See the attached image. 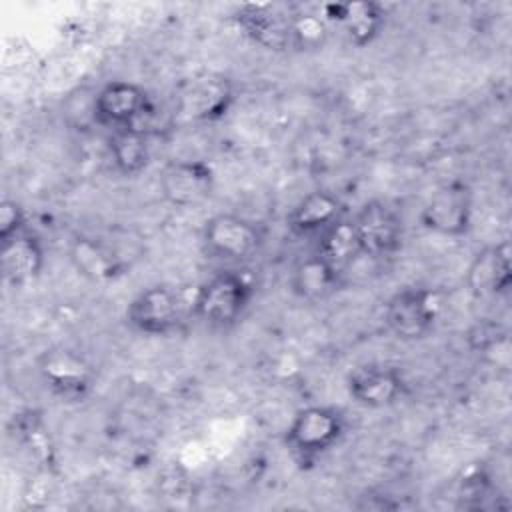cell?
<instances>
[{
    "mask_svg": "<svg viewBox=\"0 0 512 512\" xmlns=\"http://www.w3.org/2000/svg\"><path fill=\"white\" fill-rule=\"evenodd\" d=\"M344 206L328 190H312L302 196L286 216V226L296 236H320L328 226L340 220Z\"/></svg>",
    "mask_w": 512,
    "mask_h": 512,
    "instance_id": "e0dca14e",
    "label": "cell"
},
{
    "mask_svg": "<svg viewBox=\"0 0 512 512\" xmlns=\"http://www.w3.org/2000/svg\"><path fill=\"white\" fill-rule=\"evenodd\" d=\"M152 112V100L144 86L128 80H112L104 84L92 100V118L100 126L112 130L142 126Z\"/></svg>",
    "mask_w": 512,
    "mask_h": 512,
    "instance_id": "52a82bcc",
    "label": "cell"
},
{
    "mask_svg": "<svg viewBox=\"0 0 512 512\" xmlns=\"http://www.w3.org/2000/svg\"><path fill=\"white\" fill-rule=\"evenodd\" d=\"M184 304L180 294L164 284L140 290L126 308V322L132 330L148 336H166L182 324Z\"/></svg>",
    "mask_w": 512,
    "mask_h": 512,
    "instance_id": "ba28073f",
    "label": "cell"
},
{
    "mask_svg": "<svg viewBox=\"0 0 512 512\" xmlns=\"http://www.w3.org/2000/svg\"><path fill=\"white\" fill-rule=\"evenodd\" d=\"M508 240L478 250L466 270V288L474 298L504 294L512 284V260Z\"/></svg>",
    "mask_w": 512,
    "mask_h": 512,
    "instance_id": "5bb4252c",
    "label": "cell"
},
{
    "mask_svg": "<svg viewBox=\"0 0 512 512\" xmlns=\"http://www.w3.org/2000/svg\"><path fill=\"white\" fill-rule=\"evenodd\" d=\"M316 254L322 256L334 270H338L340 274L346 272V268L358 258L362 256L356 234H354V226L352 220H346L344 216L340 220H336L332 226H328L318 240V248Z\"/></svg>",
    "mask_w": 512,
    "mask_h": 512,
    "instance_id": "44dd1931",
    "label": "cell"
},
{
    "mask_svg": "<svg viewBox=\"0 0 512 512\" xmlns=\"http://www.w3.org/2000/svg\"><path fill=\"white\" fill-rule=\"evenodd\" d=\"M342 274L316 252L298 260L290 272V290L296 298L318 302L340 288Z\"/></svg>",
    "mask_w": 512,
    "mask_h": 512,
    "instance_id": "ac0fdd59",
    "label": "cell"
},
{
    "mask_svg": "<svg viewBox=\"0 0 512 512\" xmlns=\"http://www.w3.org/2000/svg\"><path fill=\"white\" fill-rule=\"evenodd\" d=\"M46 388L62 402H82L94 388L96 372L88 360L70 348H50L38 360Z\"/></svg>",
    "mask_w": 512,
    "mask_h": 512,
    "instance_id": "8992f818",
    "label": "cell"
},
{
    "mask_svg": "<svg viewBox=\"0 0 512 512\" xmlns=\"http://www.w3.org/2000/svg\"><path fill=\"white\" fill-rule=\"evenodd\" d=\"M262 228L240 214L222 212L210 216L202 226V246L210 258L242 262L262 246Z\"/></svg>",
    "mask_w": 512,
    "mask_h": 512,
    "instance_id": "277c9868",
    "label": "cell"
},
{
    "mask_svg": "<svg viewBox=\"0 0 512 512\" xmlns=\"http://www.w3.org/2000/svg\"><path fill=\"white\" fill-rule=\"evenodd\" d=\"M362 256L386 258L400 250L404 226L398 212L382 200H368L352 218Z\"/></svg>",
    "mask_w": 512,
    "mask_h": 512,
    "instance_id": "9c48e42d",
    "label": "cell"
},
{
    "mask_svg": "<svg viewBox=\"0 0 512 512\" xmlns=\"http://www.w3.org/2000/svg\"><path fill=\"white\" fill-rule=\"evenodd\" d=\"M438 310V290L426 286H406L386 300L384 322L398 340L416 342L432 332Z\"/></svg>",
    "mask_w": 512,
    "mask_h": 512,
    "instance_id": "3957f363",
    "label": "cell"
},
{
    "mask_svg": "<svg viewBox=\"0 0 512 512\" xmlns=\"http://www.w3.org/2000/svg\"><path fill=\"white\" fill-rule=\"evenodd\" d=\"M234 20L238 28L258 46L266 50H286L292 48L290 38V18L280 14L270 4H242Z\"/></svg>",
    "mask_w": 512,
    "mask_h": 512,
    "instance_id": "2e32d148",
    "label": "cell"
},
{
    "mask_svg": "<svg viewBox=\"0 0 512 512\" xmlns=\"http://www.w3.org/2000/svg\"><path fill=\"white\" fill-rule=\"evenodd\" d=\"M348 396L362 408L380 410L396 404L406 392V380L396 366L370 362L356 366L346 378Z\"/></svg>",
    "mask_w": 512,
    "mask_h": 512,
    "instance_id": "8fae6325",
    "label": "cell"
},
{
    "mask_svg": "<svg viewBox=\"0 0 512 512\" xmlns=\"http://www.w3.org/2000/svg\"><path fill=\"white\" fill-rule=\"evenodd\" d=\"M232 102V82L220 74H204L182 86L176 98V112L192 122H214L226 116Z\"/></svg>",
    "mask_w": 512,
    "mask_h": 512,
    "instance_id": "7c38bea8",
    "label": "cell"
},
{
    "mask_svg": "<svg viewBox=\"0 0 512 512\" xmlns=\"http://www.w3.org/2000/svg\"><path fill=\"white\" fill-rule=\"evenodd\" d=\"M324 20L340 28L350 44L364 48L384 30L386 10L372 0L330 2L324 6Z\"/></svg>",
    "mask_w": 512,
    "mask_h": 512,
    "instance_id": "4fadbf2b",
    "label": "cell"
},
{
    "mask_svg": "<svg viewBox=\"0 0 512 512\" xmlns=\"http://www.w3.org/2000/svg\"><path fill=\"white\" fill-rule=\"evenodd\" d=\"M290 38L296 50H318L326 44L328 22L324 16L298 14L290 18Z\"/></svg>",
    "mask_w": 512,
    "mask_h": 512,
    "instance_id": "7402d4cb",
    "label": "cell"
},
{
    "mask_svg": "<svg viewBox=\"0 0 512 512\" xmlns=\"http://www.w3.org/2000/svg\"><path fill=\"white\" fill-rule=\"evenodd\" d=\"M254 282L238 270H220L204 280L192 298V314L208 328H230L248 310Z\"/></svg>",
    "mask_w": 512,
    "mask_h": 512,
    "instance_id": "7a4b0ae2",
    "label": "cell"
},
{
    "mask_svg": "<svg viewBox=\"0 0 512 512\" xmlns=\"http://www.w3.org/2000/svg\"><path fill=\"white\" fill-rule=\"evenodd\" d=\"M108 152L114 170L120 176L134 178L142 174L150 164V134L144 126L112 130Z\"/></svg>",
    "mask_w": 512,
    "mask_h": 512,
    "instance_id": "d6986e66",
    "label": "cell"
},
{
    "mask_svg": "<svg viewBox=\"0 0 512 512\" xmlns=\"http://www.w3.org/2000/svg\"><path fill=\"white\" fill-rule=\"evenodd\" d=\"M70 260L78 274L92 282H110L122 272L120 260L102 242L86 236L72 242Z\"/></svg>",
    "mask_w": 512,
    "mask_h": 512,
    "instance_id": "ffe728a7",
    "label": "cell"
},
{
    "mask_svg": "<svg viewBox=\"0 0 512 512\" xmlns=\"http://www.w3.org/2000/svg\"><path fill=\"white\" fill-rule=\"evenodd\" d=\"M346 434V416L336 406H306L284 430V446L300 466H310L334 450Z\"/></svg>",
    "mask_w": 512,
    "mask_h": 512,
    "instance_id": "6da1fadb",
    "label": "cell"
},
{
    "mask_svg": "<svg viewBox=\"0 0 512 512\" xmlns=\"http://www.w3.org/2000/svg\"><path fill=\"white\" fill-rule=\"evenodd\" d=\"M46 264V252L40 238L28 230L0 244V270L4 282L20 288L34 282Z\"/></svg>",
    "mask_w": 512,
    "mask_h": 512,
    "instance_id": "9a60e30c",
    "label": "cell"
},
{
    "mask_svg": "<svg viewBox=\"0 0 512 512\" xmlns=\"http://www.w3.org/2000/svg\"><path fill=\"white\" fill-rule=\"evenodd\" d=\"M472 206L474 196L470 186L462 180H452L426 200L420 210V224L432 234L462 238L472 228Z\"/></svg>",
    "mask_w": 512,
    "mask_h": 512,
    "instance_id": "5b68a950",
    "label": "cell"
},
{
    "mask_svg": "<svg viewBox=\"0 0 512 512\" xmlns=\"http://www.w3.org/2000/svg\"><path fill=\"white\" fill-rule=\"evenodd\" d=\"M26 228V212L24 208L10 198H4L0 204V244L18 236Z\"/></svg>",
    "mask_w": 512,
    "mask_h": 512,
    "instance_id": "603a6c76",
    "label": "cell"
},
{
    "mask_svg": "<svg viewBox=\"0 0 512 512\" xmlns=\"http://www.w3.org/2000/svg\"><path fill=\"white\" fill-rule=\"evenodd\" d=\"M214 168L206 160H174L160 174L162 198L174 208H194L214 190Z\"/></svg>",
    "mask_w": 512,
    "mask_h": 512,
    "instance_id": "30bf717a",
    "label": "cell"
}]
</instances>
